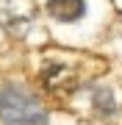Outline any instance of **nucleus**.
Returning <instances> with one entry per match:
<instances>
[{"mask_svg": "<svg viewBox=\"0 0 122 125\" xmlns=\"http://www.w3.org/2000/svg\"><path fill=\"white\" fill-rule=\"evenodd\" d=\"M94 111L100 117H111L114 111H117V100H114V92L105 89V86H100V89H94Z\"/></svg>", "mask_w": 122, "mask_h": 125, "instance_id": "5", "label": "nucleus"}, {"mask_svg": "<svg viewBox=\"0 0 122 125\" xmlns=\"http://www.w3.org/2000/svg\"><path fill=\"white\" fill-rule=\"evenodd\" d=\"M42 83L47 86L53 94H67L78 86V81L72 75V70L61 61H50L45 70H42Z\"/></svg>", "mask_w": 122, "mask_h": 125, "instance_id": "3", "label": "nucleus"}, {"mask_svg": "<svg viewBox=\"0 0 122 125\" xmlns=\"http://www.w3.org/2000/svg\"><path fill=\"white\" fill-rule=\"evenodd\" d=\"M36 20V0H0V28L11 36H25Z\"/></svg>", "mask_w": 122, "mask_h": 125, "instance_id": "2", "label": "nucleus"}, {"mask_svg": "<svg viewBox=\"0 0 122 125\" xmlns=\"http://www.w3.org/2000/svg\"><path fill=\"white\" fill-rule=\"evenodd\" d=\"M36 114H42L39 100L33 94H28L22 86L6 83L0 89V120L6 125H22L28 120H33Z\"/></svg>", "mask_w": 122, "mask_h": 125, "instance_id": "1", "label": "nucleus"}, {"mask_svg": "<svg viewBox=\"0 0 122 125\" xmlns=\"http://www.w3.org/2000/svg\"><path fill=\"white\" fill-rule=\"evenodd\" d=\"M45 9L58 22H78L86 14V0H47Z\"/></svg>", "mask_w": 122, "mask_h": 125, "instance_id": "4", "label": "nucleus"}]
</instances>
